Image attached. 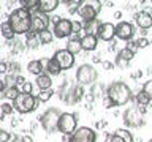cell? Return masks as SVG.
Instances as JSON below:
<instances>
[{
    "label": "cell",
    "mask_w": 152,
    "mask_h": 142,
    "mask_svg": "<svg viewBox=\"0 0 152 142\" xmlns=\"http://www.w3.org/2000/svg\"><path fill=\"white\" fill-rule=\"evenodd\" d=\"M8 24L11 27V30L14 32V35H26L30 30V24H32V14L21 8L13 9L8 14Z\"/></svg>",
    "instance_id": "cell-1"
},
{
    "label": "cell",
    "mask_w": 152,
    "mask_h": 142,
    "mask_svg": "<svg viewBox=\"0 0 152 142\" xmlns=\"http://www.w3.org/2000/svg\"><path fill=\"white\" fill-rule=\"evenodd\" d=\"M106 96L111 99L114 106H125L132 99V88L124 80H116V82L108 85Z\"/></svg>",
    "instance_id": "cell-2"
},
{
    "label": "cell",
    "mask_w": 152,
    "mask_h": 142,
    "mask_svg": "<svg viewBox=\"0 0 152 142\" xmlns=\"http://www.w3.org/2000/svg\"><path fill=\"white\" fill-rule=\"evenodd\" d=\"M38 104H40L38 96H33V95L28 93H19L16 99H13V109L19 114H28L35 111Z\"/></svg>",
    "instance_id": "cell-3"
},
{
    "label": "cell",
    "mask_w": 152,
    "mask_h": 142,
    "mask_svg": "<svg viewBox=\"0 0 152 142\" xmlns=\"http://www.w3.org/2000/svg\"><path fill=\"white\" fill-rule=\"evenodd\" d=\"M60 114L62 112L57 107H49V109H46V111L43 112V115L40 117V123H41L43 130H45L46 133L52 134V133L57 131V122H59Z\"/></svg>",
    "instance_id": "cell-4"
},
{
    "label": "cell",
    "mask_w": 152,
    "mask_h": 142,
    "mask_svg": "<svg viewBox=\"0 0 152 142\" xmlns=\"http://www.w3.org/2000/svg\"><path fill=\"white\" fill-rule=\"evenodd\" d=\"M146 114V107H141V106H133V107H128L125 112H124V123L125 126L128 128H140L142 123V117Z\"/></svg>",
    "instance_id": "cell-5"
},
{
    "label": "cell",
    "mask_w": 152,
    "mask_h": 142,
    "mask_svg": "<svg viewBox=\"0 0 152 142\" xmlns=\"http://www.w3.org/2000/svg\"><path fill=\"white\" fill-rule=\"evenodd\" d=\"M98 78V73L94 65L84 63L76 70V80L79 85H94Z\"/></svg>",
    "instance_id": "cell-6"
},
{
    "label": "cell",
    "mask_w": 152,
    "mask_h": 142,
    "mask_svg": "<svg viewBox=\"0 0 152 142\" xmlns=\"http://www.w3.org/2000/svg\"><path fill=\"white\" fill-rule=\"evenodd\" d=\"M76 125H78V118H76L75 114L62 112L59 117V122H57V131L62 133V134H73L76 128H78Z\"/></svg>",
    "instance_id": "cell-7"
},
{
    "label": "cell",
    "mask_w": 152,
    "mask_h": 142,
    "mask_svg": "<svg viewBox=\"0 0 152 142\" xmlns=\"http://www.w3.org/2000/svg\"><path fill=\"white\" fill-rule=\"evenodd\" d=\"M102 11V2L92 0V2H83L81 7L78 8V14L83 21H92L97 19L98 13Z\"/></svg>",
    "instance_id": "cell-8"
},
{
    "label": "cell",
    "mask_w": 152,
    "mask_h": 142,
    "mask_svg": "<svg viewBox=\"0 0 152 142\" xmlns=\"http://www.w3.org/2000/svg\"><path fill=\"white\" fill-rule=\"evenodd\" d=\"M32 24H30V30L35 32V33H40V32H45L48 30V27H49V22L51 19L48 14L38 11V9H35V11H32Z\"/></svg>",
    "instance_id": "cell-9"
},
{
    "label": "cell",
    "mask_w": 152,
    "mask_h": 142,
    "mask_svg": "<svg viewBox=\"0 0 152 142\" xmlns=\"http://www.w3.org/2000/svg\"><path fill=\"white\" fill-rule=\"evenodd\" d=\"M52 35H54L56 38H60V40H64V38H70L71 35H73V22H71L70 19H64V17H62L57 24H54Z\"/></svg>",
    "instance_id": "cell-10"
},
{
    "label": "cell",
    "mask_w": 152,
    "mask_h": 142,
    "mask_svg": "<svg viewBox=\"0 0 152 142\" xmlns=\"http://www.w3.org/2000/svg\"><path fill=\"white\" fill-rule=\"evenodd\" d=\"M73 142H97V131L89 126H79L71 134Z\"/></svg>",
    "instance_id": "cell-11"
},
{
    "label": "cell",
    "mask_w": 152,
    "mask_h": 142,
    "mask_svg": "<svg viewBox=\"0 0 152 142\" xmlns=\"http://www.w3.org/2000/svg\"><path fill=\"white\" fill-rule=\"evenodd\" d=\"M52 59L57 62V65L60 66V70H70V68H73V65H75V55L70 54L66 49L56 51V54Z\"/></svg>",
    "instance_id": "cell-12"
},
{
    "label": "cell",
    "mask_w": 152,
    "mask_h": 142,
    "mask_svg": "<svg viewBox=\"0 0 152 142\" xmlns=\"http://www.w3.org/2000/svg\"><path fill=\"white\" fill-rule=\"evenodd\" d=\"M133 35H135V27L133 24L127 22V21H121L116 25V38L122 41H130L133 40Z\"/></svg>",
    "instance_id": "cell-13"
},
{
    "label": "cell",
    "mask_w": 152,
    "mask_h": 142,
    "mask_svg": "<svg viewBox=\"0 0 152 142\" xmlns=\"http://www.w3.org/2000/svg\"><path fill=\"white\" fill-rule=\"evenodd\" d=\"M95 36L98 38V41H113L116 36V25L111 22H102V25L98 27Z\"/></svg>",
    "instance_id": "cell-14"
},
{
    "label": "cell",
    "mask_w": 152,
    "mask_h": 142,
    "mask_svg": "<svg viewBox=\"0 0 152 142\" xmlns=\"http://www.w3.org/2000/svg\"><path fill=\"white\" fill-rule=\"evenodd\" d=\"M133 19H135L136 25L144 32L147 30V28L152 27V14L149 11H138V13H135Z\"/></svg>",
    "instance_id": "cell-15"
},
{
    "label": "cell",
    "mask_w": 152,
    "mask_h": 142,
    "mask_svg": "<svg viewBox=\"0 0 152 142\" xmlns=\"http://www.w3.org/2000/svg\"><path fill=\"white\" fill-rule=\"evenodd\" d=\"M41 63H43V68H45V74L48 76H59L62 73L60 66L57 65L54 59H43Z\"/></svg>",
    "instance_id": "cell-16"
},
{
    "label": "cell",
    "mask_w": 152,
    "mask_h": 142,
    "mask_svg": "<svg viewBox=\"0 0 152 142\" xmlns=\"http://www.w3.org/2000/svg\"><path fill=\"white\" fill-rule=\"evenodd\" d=\"M66 51L70 52V54H79L81 51H83V47H81V33H73V35L70 36V40H68V44H66L65 47Z\"/></svg>",
    "instance_id": "cell-17"
},
{
    "label": "cell",
    "mask_w": 152,
    "mask_h": 142,
    "mask_svg": "<svg viewBox=\"0 0 152 142\" xmlns=\"http://www.w3.org/2000/svg\"><path fill=\"white\" fill-rule=\"evenodd\" d=\"M97 46H98V38L95 35H83L81 36V47H83V51L92 52L97 49Z\"/></svg>",
    "instance_id": "cell-18"
},
{
    "label": "cell",
    "mask_w": 152,
    "mask_h": 142,
    "mask_svg": "<svg viewBox=\"0 0 152 142\" xmlns=\"http://www.w3.org/2000/svg\"><path fill=\"white\" fill-rule=\"evenodd\" d=\"M100 25H102V21H100V19H92V21H83V30L86 32V35H95Z\"/></svg>",
    "instance_id": "cell-19"
},
{
    "label": "cell",
    "mask_w": 152,
    "mask_h": 142,
    "mask_svg": "<svg viewBox=\"0 0 152 142\" xmlns=\"http://www.w3.org/2000/svg\"><path fill=\"white\" fill-rule=\"evenodd\" d=\"M59 0H40V7H38V11H41V13H52L54 9L59 7Z\"/></svg>",
    "instance_id": "cell-20"
},
{
    "label": "cell",
    "mask_w": 152,
    "mask_h": 142,
    "mask_svg": "<svg viewBox=\"0 0 152 142\" xmlns=\"http://www.w3.org/2000/svg\"><path fill=\"white\" fill-rule=\"evenodd\" d=\"M27 70H28V73L33 74V76H41V74H45V68H43V63H41V60H30L28 62V65H27Z\"/></svg>",
    "instance_id": "cell-21"
},
{
    "label": "cell",
    "mask_w": 152,
    "mask_h": 142,
    "mask_svg": "<svg viewBox=\"0 0 152 142\" xmlns=\"http://www.w3.org/2000/svg\"><path fill=\"white\" fill-rule=\"evenodd\" d=\"M35 82H37V87L40 88V92H43V90H49L51 88L52 79H51V76H48V74H41V76L37 78Z\"/></svg>",
    "instance_id": "cell-22"
},
{
    "label": "cell",
    "mask_w": 152,
    "mask_h": 142,
    "mask_svg": "<svg viewBox=\"0 0 152 142\" xmlns=\"http://www.w3.org/2000/svg\"><path fill=\"white\" fill-rule=\"evenodd\" d=\"M0 33H2V36L5 38V40H13V38H14V32L11 30L8 21H5V22L0 24Z\"/></svg>",
    "instance_id": "cell-23"
},
{
    "label": "cell",
    "mask_w": 152,
    "mask_h": 142,
    "mask_svg": "<svg viewBox=\"0 0 152 142\" xmlns=\"http://www.w3.org/2000/svg\"><path fill=\"white\" fill-rule=\"evenodd\" d=\"M52 40H54V35H52V32L49 28L38 33V41H40V44H49V43H52Z\"/></svg>",
    "instance_id": "cell-24"
},
{
    "label": "cell",
    "mask_w": 152,
    "mask_h": 142,
    "mask_svg": "<svg viewBox=\"0 0 152 142\" xmlns=\"http://www.w3.org/2000/svg\"><path fill=\"white\" fill-rule=\"evenodd\" d=\"M135 101H136V106H141V107H144V106H147V104L151 103V99H149V96L142 92V90H140L136 95H135Z\"/></svg>",
    "instance_id": "cell-25"
},
{
    "label": "cell",
    "mask_w": 152,
    "mask_h": 142,
    "mask_svg": "<svg viewBox=\"0 0 152 142\" xmlns=\"http://www.w3.org/2000/svg\"><path fill=\"white\" fill-rule=\"evenodd\" d=\"M21 5L24 9H27L28 13L35 11V9H38V7H40V0H21Z\"/></svg>",
    "instance_id": "cell-26"
},
{
    "label": "cell",
    "mask_w": 152,
    "mask_h": 142,
    "mask_svg": "<svg viewBox=\"0 0 152 142\" xmlns=\"http://www.w3.org/2000/svg\"><path fill=\"white\" fill-rule=\"evenodd\" d=\"M114 134H117L121 139H124L125 142H133V134L127 130V128H119V130L114 131Z\"/></svg>",
    "instance_id": "cell-27"
},
{
    "label": "cell",
    "mask_w": 152,
    "mask_h": 142,
    "mask_svg": "<svg viewBox=\"0 0 152 142\" xmlns=\"http://www.w3.org/2000/svg\"><path fill=\"white\" fill-rule=\"evenodd\" d=\"M26 40H27L28 47H37V44L40 43V41H38V33L32 32V30H28V32L26 33Z\"/></svg>",
    "instance_id": "cell-28"
},
{
    "label": "cell",
    "mask_w": 152,
    "mask_h": 142,
    "mask_svg": "<svg viewBox=\"0 0 152 142\" xmlns=\"http://www.w3.org/2000/svg\"><path fill=\"white\" fill-rule=\"evenodd\" d=\"M117 57L119 59H122V60H125V62H128V63H130V62L133 60V57H135V52H132V51H128L127 47H124V49H121L117 52Z\"/></svg>",
    "instance_id": "cell-29"
},
{
    "label": "cell",
    "mask_w": 152,
    "mask_h": 142,
    "mask_svg": "<svg viewBox=\"0 0 152 142\" xmlns=\"http://www.w3.org/2000/svg\"><path fill=\"white\" fill-rule=\"evenodd\" d=\"M21 93L19 92L18 87H7V90H5V96H7L8 99H16V96Z\"/></svg>",
    "instance_id": "cell-30"
},
{
    "label": "cell",
    "mask_w": 152,
    "mask_h": 142,
    "mask_svg": "<svg viewBox=\"0 0 152 142\" xmlns=\"http://www.w3.org/2000/svg\"><path fill=\"white\" fill-rule=\"evenodd\" d=\"M54 95V92L49 88V90H43V92L38 93V99H40V103H46V101H49L51 96Z\"/></svg>",
    "instance_id": "cell-31"
},
{
    "label": "cell",
    "mask_w": 152,
    "mask_h": 142,
    "mask_svg": "<svg viewBox=\"0 0 152 142\" xmlns=\"http://www.w3.org/2000/svg\"><path fill=\"white\" fill-rule=\"evenodd\" d=\"M0 111H2L3 115H11L13 114V104H10V103H3L2 106H0Z\"/></svg>",
    "instance_id": "cell-32"
},
{
    "label": "cell",
    "mask_w": 152,
    "mask_h": 142,
    "mask_svg": "<svg viewBox=\"0 0 152 142\" xmlns=\"http://www.w3.org/2000/svg\"><path fill=\"white\" fill-rule=\"evenodd\" d=\"M142 92H144L147 96H149V99L152 101V79H149L147 82H144V85H142Z\"/></svg>",
    "instance_id": "cell-33"
},
{
    "label": "cell",
    "mask_w": 152,
    "mask_h": 142,
    "mask_svg": "<svg viewBox=\"0 0 152 142\" xmlns=\"http://www.w3.org/2000/svg\"><path fill=\"white\" fill-rule=\"evenodd\" d=\"M104 142H125L124 139H121L117 134H114V133H106V139Z\"/></svg>",
    "instance_id": "cell-34"
},
{
    "label": "cell",
    "mask_w": 152,
    "mask_h": 142,
    "mask_svg": "<svg viewBox=\"0 0 152 142\" xmlns=\"http://www.w3.org/2000/svg\"><path fill=\"white\" fill-rule=\"evenodd\" d=\"M19 92L21 93H28V95H32V84L28 82V80H26L21 87H19Z\"/></svg>",
    "instance_id": "cell-35"
},
{
    "label": "cell",
    "mask_w": 152,
    "mask_h": 142,
    "mask_svg": "<svg viewBox=\"0 0 152 142\" xmlns=\"http://www.w3.org/2000/svg\"><path fill=\"white\" fill-rule=\"evenodd\" d=\"M136 44H138V49H144V47H147L151 43H149L147 38L142 36V38H138V40H136Z\"/></svg>",
    "instance_id": "cell-36"
},
{
    "label": "cell",
    "mask_w": 152,
    "mask_h": 142,
    "mask_svg": "<svg viewBox=\"0 0 152 142\" xmlns=\"http://www.w3.org/2000/svg\"><path fill=\"white\" fill-rule=\"evenodd\" d=\"M7 87H14V82H16V76L14 74H7V78L3 79Z\"/></svg>",
    "instance_id": "cell-37"
},
{
    "label": "cell",
    "mask_w": 152,
    "mask_h": 142,
    "mask_svg": "<svg viewBox=\"0 0 152 142\" xmlns=\"http://www.w3.org/2000/svg\"><path fill=\"white\" fill-rule=\"evenodd\" d=\"M114 66H119V68L125 70V68H128V62H125V60H122V59H119V57H116V62H114Z\"/></svg>",
    "instance_id": "cell-38"
},
{
    "label": "cell",
    "mask_w": 152,
    "mask_h": 142,
    "mask_svg": "<svg viewBox=\"0 0 152 142\" xmlns=\"http://www.w3.org/2000/svg\"><path fill=\"white\" fill-rule=\"evenodd\" d=\"M10 139H11V134L5 130H0V142H10Z\"/></svg>",
    "instance_id": "cell-39"
},
{
    "label": "cell",
    "mask_w": 152,
    "mask_h": 142,
    "mask_svg": "<svg viewBox=\"0 0 152 142\" xmlns=\"http://www.w3.org/2000/svg\"><path fill=\"white\" fill-rule=\"evenodd\" d=\"M73 22V33H81L83 30V22L81 21H71Z\"/></svg>",
    "instance_id": "cell-40"
},
{
    "label": "cell",
    "mask_w": 152,
    "mask_h": 142,
    "mask_svg": "<svg viewBox=\"0 0 152 142\" xmlns=\"http://www.w3.org/2000/svg\"><path fill=\"white\" fill-rule=\"evenodd\" d=\"M127 49L128 51H132V52H136L138 51V44H136V41H133V40H130V41H127Z\"/></svg>",
    "instance_id": "cell-41"
},
{
    "label": "cell",
    "mask_w": 152,
    "mask_h": 142,
    "mask_svg": "<svg viewBox=\"0 0 152 142\" xmlns=\"http://www.w3.org/2000/svg\"><path fill=\"white\" fill-rule=\"evenodd\" d=\"M19 68H21V65L16 63V62H11V63L8 65V70H10V71H13V73H18Z\"/></svg>",
    "instance_id": "cell-42"
},
{
    "label": "cell",
    "mask_w": 152,
    "mask_h": 142,
    "mask_svg": "<svg viewBox=\"0 0 152 142\" xmlns=\"http://www.w3.org/2000/svg\"><path fill=\"white\" fill-rule=\"evenodd\" d=\"M103 106L106 107V109H111V107H114V104L111 103V99H109L106 95H104V98H103Z\"/></svg>",
    "instance_id": "cell-43"
},
{
    "label": "cell",
    "mask_w": 152,
    "mask_h": 142,
    "mask_svg": "<svg viewBox=\"0 0 152 142\" xmlns=\"http://www.w3.org/2000/svg\"><path fill=\"white\" fill-rule=\"evenodd\" d=\"M106 125H108L106 120H98L95 123V128H97V130H103V128H106Z\"/></svg>",
    "instance_id": "cell-44"
},
{
    "label": "cell",
    "mask_w": 152,
    "mask_h": 142,
    "mask_svg": "<svg viewBox=\"0 0 152 142\" xmlns=\"http://www.w3.org/2000/svg\"><path fill=\"white\" fill-rule=\"evenodd\" d=\"M8 73V63L0 62V74H7Z\"/></svg>",
    "instance_id": "cell-45"
},
{
    "label": "cell",
    "mask_w": 152,
    "mask_h": 142,
    "mask_svg": "<svg viewBox=\"0 0 152 142\" xmlns=\"http://www.w3.org/2000/svg\"><path fill=\"white\" fill-rule=\"evenodd\" d=\"M102 66L104 70H113L114 68V63H111V62H108V60H103L102 62Z\"/></svg>",
    "instance_id": "cell-46"
},
{
    "label": "cell",
    "mask_w": 152,
    "mask_h": 142,
    "mask_svg": "<svg viewBox=\"0 0 152 142\" xmlns=\"http://www.w3.org/2000/svg\"><path fill=\"white\" fill-rule=\"evenodd\" d=\"M24 82H26V79H24L22 76H16V82H14V87H18V85L21 87V85H22Z\"/></svg>",
    "instance_id": "cell-47"
},
{
    "label": "cell",
    "mask_w": 152,
    "mask_h": 142,
    "mask_svg": "<svg viewBox=\"0 0 152 142\" xmlns=\"http://www.w3.org/2000/svg\"><path fill=\"white\" fill-rule=\"evenodd\" d=\"M62 142H73L71 134H62Z\"/></svg>",
    "instance_id": "cell-48"
},
{
    "label": "cell",
    "mask_w": 152,
    "mask_h": 142,
    "mask_svg": "<svg viewBox=\"0 0 152 142\" xmlns=\"http://www.w3.org/2000/svg\"><path fill=\"white\" fill-rule=\"evenodd\" d=\"M5 90H7V84H5L3 79H0V93H3Z\"/></svg>",
    "instance_id": "cell-49"
},
{
    "label": "cell",
    "mask_w": 152,
    "mask_h": 142,
    "mask_svg": "<svg viewBox=\"0 0 152 142\" xmlns=\"http://www.w3.org/2000/svg\"><path fill=\"white\" fill-rule=\"evenodd\" d=\"M116 46H117V43L116 41H111V44H109V51H116Z\"/></svg>",
    "instance_id": "cell-50"
},
{
    "label": "cell",
    "mask_w": 152,
    "mask_h": 142,
    "mask_svg": "<svg viewBox=\"0 0 152 142\" xmlns=\"http://www.w3.org/2000/svg\"><path fill=\"white\" fill-rule=\"evenodd\" d=\"M92 62L94 63H102V59H100L98 55H95V57H92Z\"/></svg>",
    "instance_id": "cell-51"
},
{
    "label": "cell",
    "mask_w": 152,
    "mask_h": 142,
    "mask_svg": "<svg viewBox=\"0 0 152 142\" xmlns=\"http://www.w3.org/2000/svg\"><path fill=\"white\" fill-rule=\"evenodd\" d=\"M22 142H33V139H32L30 136H24L22 137Z\"/></svg>",
    "instance_id": "cell-52"
},
{
    "label": "cell",
    "mask_w": 152,
    "mask_h": 142,
    "mask_svg": "<svg viewBox=\"0 0 152 142\" xmlns=\"http://www.w3.org/2000/svg\"><path fill=\"white\" fill-rule=\"evenodd\" d=\"M114 17H116V19H121V17H122V13H121V11H116V13H114Z\"/></svg>",
    "instance_id": "cell-53"
},
{
    "label": "cell",
    "mask_w": 152,
    "mask_h": 142,
    "mask_svg": "<svg viewBox=\"0 0 152 142\" xmlns=\"http://www.w3.org/2000/svg\"><path fill=\"white\" fill-rule=\"evenodd\" d=\"M151 2H152V0H151Z\"/></svg>",
    "instance_id": "cell-54"
}]
</instances>
